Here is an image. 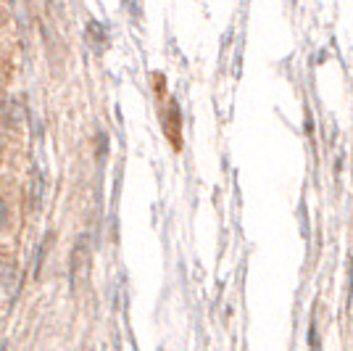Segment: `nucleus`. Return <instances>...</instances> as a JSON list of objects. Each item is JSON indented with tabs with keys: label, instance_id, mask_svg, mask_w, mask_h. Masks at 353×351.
<instances>
[{
	"label": "nucleus",
	"instance_id": "f257e3e1",
	"mask_svg": "<svg viewBox=\"0 0 353 351\" xmlns=\"http://www.w3.org/2000/svg\"><path fill=\"white\" fill-rule=\"evenodd\" d=\"M6 225H8V206L0 201V230H3Z\"/></svg>",
	"mask_w": 353,
	"mask_h": 351
}]
</instances>
